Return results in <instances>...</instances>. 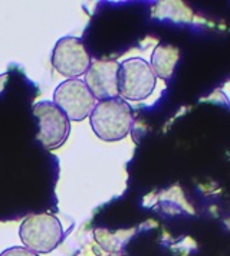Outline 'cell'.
I'll return each instance as SVG.
<instances>
[{"label":"cell","instance_id":"obj_1","mask_svg":"<svg viewBox=\"0 0 230 256\" xmlns=\"http://www.w3.org/2000/svg\"><path fill=\"white\" fill-rule=\"evenodd\" d=\"M90 118L95 136L110 142L126 138L134 121L131 106L122 98L100 101Z\"/></svg>","mask_w":230,"mask_h":256},{"label":"cell","instance_id":"obj_2","mask_svg":"<svg viewBox=\"0 0 230 256\" xmlns=\"http://www.w3.org/2000/svg\"><path fill=\"white\" fill-rule=\"evenodd\" d=\"M20 240L34 254H49L64 238V228L56 216L42 212L29 214L19 229Z\"/></svg>","mask_w":230,"mask_h":256},{"label":"cell","instance_id":"obj_3","mask_svg":"<svg viewBox=\"0 0 230 256\" xmlns=\"http://www.w3.org/2000/svg\"><path fill=\"white\" fill-rule=\"evenodd\" d=\"M157 84V76L147 60L131 58L120 64L118 91L122 100L141 101L150 96Z\"/></svg>","mask_w":230,"mask_h":256},{"label":"cell","instance_id":"obj_4","mask_svg":"<svg viewBox=\"0 0 230 256\" xmlns=\"http://www.w3.org/2000/svg\"><path fill=\"white\" fill-rule=\"evenodd\" d=\"M34 116L39 126L36 138L46 150H55L66 141L70 131L68 116L54 102L40 101L34 104Z\"/></svg>","mask_w":230,"mask_h":256},{"label":"cell","instance_id":"obj_5","mask_svg":"<svg viewBox=\"0 0 230 256\" xmlns=\"http://www.w3.org/2000/svg\"><path fill=\"white\" fill-rule=\"evenodd\" d=\"M54 104L65 112L68 120L82 121L86 116H91L96 100L84 81L66 80L56 86Z\"/></svg>","mask_w":230,"mask_h":256},{"label":"cell","instance_id":"obj_6","mask_svg":"<svg viewBox=\"0 0 230 256\" xmlns=\"http://www.w3.org/2000/svg\"><path fill=\"white\" fill-rule=\"evenodd\" d=\"M91 54L85 44L74 36L62 38L52 52L54 68L68 80H78L91 66Z\"/></svg>","mask_w":230,"mask_h":256},{"label":"cell","instance_id":"obj_7","mask_svg":"<svg viewBox=\"0 0 230 256\" xmlns=\"http://www.w3.org/2000/svg\"><path fill=\"white\" fill-rule=\"evenodd\" d=\"M120 64L112 59L94 60L85 74V84L98 101L118 98Z\"/></svg>","mask_w":230,"mask_h":256},{"label":"cell","instance_id":"obj_8","mask_svg":"<svg viewBox=\"0 0 230 256\" xmlns=\"http://www.w3.org/2000/svg\"><path fill=\"white\" fill-rule=\"evenodd\" d=\"M180 59V49L174 45L168 44H161L156 48L151 56V68L154 70L156 76L161 80H168L172 78L174 68Z\"/></svg>","mask_w":230,"mask_h":256},{"label":"cell","instance_id":"obj_9","mask_svg":"<svg viewBox=\"0 0 230 256\" xmlns=\"http://www.w3.org/2000/svg\"><path fill=\"white\" fill-rule=\"evenodd\" d=\"M134 233H136L134 229L116 230V232H111L106 229H96L95 239H96L98 244L108 254H118L124 248V244L134 236Z\"/></svg>","mask_w":230,"mask_h":256},{"label":"cell","instance_id":"obj_10","mask_svg":"<svg viewBox=\"0 0 230 256\" xmlns=\"http://www.w3.org/2000/svg\"><path fill=\"white\" fill-rule=\"evenodd\" d=\"M0 256H39L32 250L26 249V248H10L8 250H4Z\"/></svg>","mask_w":230,"mask_h":256},{"label":"cell","instance_id":"obj_11","mask_svg":"<svg viewBox=\"0 0 230 256\" xmlns=\"http://www.w3.org/2000/svg\"><path fill=\"white\" fill-rule=\"evenodd\" d=\"M8 76H9V75H8V74H4V75H0V82L3 81V80H6V78H8ZM3 88H4V85H2V84H0V92H2V91H3Z\"/></svg>","mask_w":230,"mask_h":256},{"label":"cell","instance_id":"obj_12","mask_svg":"<svg viewBox=\"0 0 230 256\" xmlns=\"http://www.w3.org/2000/svg\"><path fill=\"white\" fill-rule=\"evenodd\" d=\"M108 256H121V255H118V254H110Z\"/></svg>","mask_w":230,"mask_h":256}]
</instances>
